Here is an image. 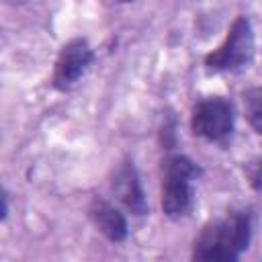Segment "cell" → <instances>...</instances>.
Instances as JSON below:
<instances>
[{"label":"cell","mask_w":262,"mask_h":262,"mask_svg":"<svg viewBox=\"0 0 262 262\" xmlns=\"http://www.w3.org/2000/svg\"><path fill=\"white\" fill-rule=\"evenodd\" d=\"M252 239V217L248 211H231L209 221L192 244V260L235 262Z\"/></svg>","instance_id":"cell-1"},{"label":"cell","mask_w":262,"mask_h":262,"mask_svg":"<svg viewBox=\"0 0 262 262\" xmlns=\"http://www.w3.org/2000/svg\"><path fill=\"white\" fill-rule=\"evenodd\" d=\"M201 176L199 164L182 154H170L160 162V178H162V211L170 219H180L190 213L194 196H192V180Z\"/></svg>","instance_id":"cell-2"},{"label":"cell","mask_w":262,"mask_h":262,"mask_svg":"<svg viewBox=\"0 0 262 262\" xmlns=\"http://www.w3.org/2000/svg\"><path fill=\"white\" fill-rule=\"evenodd\" d=\"M254 51H256V39H254L252 23L248 16H237L231 23L225 41L205 57V70L209 74L237 72L252 63Z\"/></svg>","instance_id":"cell-3"},{"label":"cell","mask_w":262,"mask_h":262,"mask_svg":"<svg viewBox=\"0 0 262 262\" xmlns=\"http://www.w3.org/2000/svg\"><path fill=\"white\" fill-rule=\"evenodd\" d=\"M190 129L211 143H225L233 133V106L221 96L199 100L190 111Z\"/></svg>","instance_id":"cell-4"},{"label":"cell","mask_w":262,"mask_h":262,"mask_svg":"<svg viewBox=\"0 0 262 262\" xmlns=\"http://www.w3.org/2000/svg\"><path fill=\"white\" fill-rule=\"evenodd\" d=\"M92 59H94V53L86 39L76 37V39L68 41L55 59L53 86L57 90H70L86 74Z\"/></svg>","instance_id":"cell-5"},{"label":"cell","mask_w":262,"mask_h":262,"mask_svg":"<svg viewBox=\"0 0 262 262\" xmlns=\"http://www.w3.org/2000/svg\"><path fill=\"white\" fill-rule=\"evenodd\" d=\"M111 186H113V192L115 196L135 215H145L149 211L147 207V201H145V194H143V188H141V182H139V174H137V168L133 166V162L125 160L113 174V180H111Z\"/></svg>","instance_id":"cell-6"},{"label":"cell","mask_w":262,"mask_h":262,"mask_svg":"<svg viewBox=\"0 0 262 262\" xmlns=\"http://www.w3.org/2000/svg\"><path fill=\"white\" fill-rule=\"evenodd\" d=\"M88 215L92 219V223L96 225V229L111 242H123L127 237V219L125 215L113 207L111 203H106L104 199H92L90 207H88Z\"/></svg>","instance_id":"cell-7"},{"label":"cell","mask_w":262,"mask_h":262,"mask_svg":"<svg viewBox=\"0 0 262 262\" xmlns=\"http://www.w3.org/2000/svg\"><path fill=\"white\" fill-rule=\"evenodd\" d=\"M242 104H244V115L252 129L262 135V86H254L242 92Z\"/></svg>","instance_id":"cell-8"},{"label":"cell","mask_w":262,"mask_h":262,"mask_svg":"<svg viewBox=\"0 0 262 262\" xmlns=\"http://www.w3.org/2000/svg\"><path fill=\"white\" fill-rule=\"evenodd\" d=\"M6 215H8V194L2 192V221L6 219Z\"/></svg>","instance_id":"cell-9"},{"label":"cell","mask_w":262,"mask_h":262,"mask_svg":"<svg viewBox=\"0 0 262 262\" xmlns=\"http://www.w3.org/2000/svg\"><path fill=\"white\" fill-rule=\"evenodd\" d=\"M119 2H133V0H119Z\"/></svg>","instance_id":"cell-10"}]
</instances>
